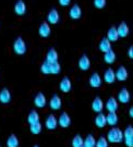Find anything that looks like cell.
Returning <instances> with one entry per match:
<instances>
[{"label":"cell","instance_id":"6da1fadb","mask_svg":"<svg viewBox=\"0 0 133 147\" xmlns=\"http://www.w3.org/2000/svg\"><path fill=\"white\" fill-rule=\"evenodd\" d=\"M107 141L108 143L111 144H119V143L123 142V132L121 131V129L112 126L111 129L107 133Z\"/></svg>","mask_w":133,"mask_h":147},{"label":"cell","instance_id":"7a4b0ae2","mask_svg":"<svg viewBox=\"0 0 133 147\" xmlns=\"http://www.w3.org/2000/svg\"><path fill=\"white\" fill-rule=\"evenodd\" d=\"M27 50L26 44H25V40L22 38V37H18L14 42H13V51L19 55V56H23L25 55Z\"/></svg>","mask_w":133,"mask_h":147},{"label":"cell","instance_id":"3957f363","mask_svg":"<svg viewBox=\"0 0 133 147\" xmlns=\"http://www.w3.org/2000/svg\"><path fill=\"white\" fill-rule=\"evenodd\" d=\"M60 21V14L57 9H51V10L48 12L47 16V23L48 24H51V25H55L59 23Z\"/></svg>","mask_w":133,"mask_h":147},{"label":"cell","instance_id":"277c9868","mask_svg":"<svg viewBox=\"0 0 133 147\" xmlns=\"http://www.w3.org/2000/svg\"><path fill=\"white\" fill-rule=\"evenodd\" d=\"M88 83L90 85L93 87V88H98L101 86V83H103V80H101V76L99 75L98 72H94L90 76V80H88Z\"/></svg>","mask_w":133,"mask_h":147},{"label":"cell","instance_id":"5b68a950","mask_svg":"<svg viewBox=\"0 0 133 147\" xmlns=\"http://www.w3.org/2000/svg\"><path fill=\"white\" fill-rule=\"evenodd\" d=\"M115 75H116V80L120 81V82H124L126 80L128 79L129 72L124 65H120V67L117 69V71L115 72Z\"/></svg>","mask_w":133,"mask_h":147},{"label":"cell","instance_id":"8992f818","mask_svg":"<svg viewBox=\"0 0 133 147\" xmlns=\"http://www.w3.org/2000/svg\"><path fill=\"white\" fill-rule=\"evenodd\" d=\"M38 34H39V36L43 37V38H47V37H49V35L51 34V27H50V24H48L47 22H43V23L39 25Z\"/></svg>","mask_w":133,"mask_h":147},{"label":"cell","instance_id":"52a82bcc","mask_svg":"<svg viewBox=\"0 0 133 147\" xmlns=\"http://www.w3.org/2000/svg\"><path fill=\"white\" fill-rule=\"evenodd\" d=\"M105 108L108 110V112H116L119 108V102H118L117 98H115V97L108 98V100L105 104Z\"/></svg>","mask_w":133,"mask_h":147},{"label":"cell","instance_id":"ba28073f","mask_svg":"<svg viewBox=\"0 0 133 147\" xmlns=\"http://www.w3.org/2000/svg\"><path fill=\"white\" fill-rule=\"evenodd\" d=\"M49 107H50V109H53L55 111L59 110L62 107V100L60 98V96L53 95V97L50 98V100H49Z\"/></svg>","mask_w":133,"mask_h":147},{"label":"cell","instance_id":"9c48e42d","mask_svg":"<svg viewBox=\"0 0 133 147\" xmlns=\"http://www.w3.org/2000/svg\"><path fill=\"white\" fill-rule=\"evenodd\" d=\"M57 120H58V125H60L63 129L69 127L70 124H71V118L67 112H62Z\"/></svg>","mask_w":133,"mask_h":147},{"label":"cell","instance_id":"30bf717a","mask_svg":"<svg viewBox=\"0 0 133 147\" xmlns=\"http://www.w3.org/2000/svg\"><path fill=\"white\" fill-rule=\"evenodd\" d=\"M59 88L60 90L62 92V93H69L71 88H72V82H71V80L69 78H67V76H64L63 79L60 81V83H59Z\"/></svg>","mask_w":133,"mask_h":147},{"label":"cell","instance_id":"8fae6325","mask_svg":"<svg viewBox=\"0 0 133 147\" xmlns=\"http://www.w3.org/2000/svg\"><path fill=\"white\" fill-rule=\"evenodd\" d=\"M130 98H131V96H130V93H129V90L127 88H122L119 90V93H118V97H117V100L118 102H121V104H128L129 101H130Z\"/></svg>","mask_w":133,"mask_h":147},{"label":"cell","instance_id":"7c38bea8","mask_svg":"<svg viewBox=\"0 0 133 147\" xmlns=\"http://www.w3.org/2000/svg\"><path fill=\"white\" fill-rule=\"evenodd\" d=\"M69 16L72 20H79L82 16V9L79 5H73L69 10Z\"/></svg>","mask_w":133,"mask_h":147},{"label":"cell","instance_id":"4fadbf2b","mask_svg":"<svg viewBox=\"0 0 133 147\" xmlns=\"http://www.w3.org/2000/svg\"><path fill=\"white\" fill-rule=\"evenodd\" d=\"M78 65H79L80 70H82V71H87L90 68V59L88 58V56L82 55L81 58L79 59Z\"/></svg>","mask_w":133,"mask_h":147},{"label":"cell","instance_id":"5bb4252c","mask_svg":"<svg viewBox=\"0 0 133 147\" xmlns=\"http://www.w3.org/2000/svg\"><path fill=\"white\" fill-rule=\"evenodd\" d=\"M92 110L96 112V113L103 112V110H104V101L101 100V98L95 97L93 99V101H92Z\"/></svg>","mask_w":133,"mask_h":147},{"label":"cell","instance_id":"9a60e30c","mask_svg":"<svg viewBox=\"0 0 133 147\" xmlns=\"http://www.w3.org/2000/svg\"><path fill=\"white\" fill-rule=\"evenodd\" d=\"M47 104V99H46V96L42 93V92H39L36 94L35 96V98H34V105L36 106L37 108H44L45 106Z\"/></svg>","mask_w":133,"mask_h":147},{"label":"cell","instance_id":"2e32d148","mask_svg":"<svg viewBox=\"0 0 133 147\" xmlns=\"http://www.w3.org/2000/svg\"><path fill=\"white\" fill-rule=\"evenodd\" d=\"M117 32H118V36L119 38H126V37L129 35V32H130V28H129L128 24L126 22H121L119 25L117 26Z\"/></svg>","mask_w":133,"mask_h":147},{"label":"cell","instance_id":"e0dca14e","mask_svg":"<svg viewBox=\"0 0 133 147\" xmlns=\"http://www.w3.org/2000/svg\"><path fill=\"white\" fill-rule=\"evenodd\" d=\"M98 48H99V50H101V53H107L108 50H110L112 49V46H111V42L107 38V37H103L101 39V42H99V45H98Z\"/></svg>","mask_w":133,"mask_h":147},{"label":"cell","instance_id":"ac0fdd59","mask_svg":"<svg viewBox=\"0 0 133 147\" xmlns=\"http://www.w3.org/2000/svg\"><path fill=\"white\" fill-rule=\"evenodd\" d=\"M45 125L48 130H55L58 126V120L55 115H49L45 121Z\"/></svg>","mask_w":133,"mask_h":147},{"label":"cell","instance_id":"d6986e66","mask_svg":"<svg viewBox=\"0 0 133 147\" xmlns=\"http://www.w3.org/2000/svg\"><path fill=\"white\" fill-rule=\"evenodd\" d=\"M14 12H16V14L20 16L25 14V12H26V5H25V2L23 0H19L14 5Z\"/></svg>","mask_w":133,"mask_h":147},{"label":"cell","instance_id":"ffe728a7","mask_svg":"<svg viewBox=\"0 0 133 147\" xmlns=\"http://www.w3.org/2000/svg\"><path fill=\"white\" fill-rule=\"evenodd\" d=\"M11 101V92L8 88H2L0 90V102L7 105Z\"/></svg>","mask_w":133,"mask_h":147},{"label":"cell","instance_id":"44dd1931","mask_svg":"<svg viewBox=\"0 0 133 147\" xmlns=\"http://www.w3.org/2000/svg\"><path fill=\"white\" fill-rule=\"evenodd\" d=\"M104 81L107 84H112L116 81V75H115V71L111 68H108L106 70V72L104 74Z\"/></svg>","mask_w":133,"mask_h":147},{"label":"cell","instance_id":"7402d4cb","mask_svg":"<svg viewBox=\"0 0 133 147\" xmlns=\"http://www.w3.org/2000/svg\"><path fill=\"white\" fill-rule=\"evenodd\" d=\"M116 59H117V55H116V53L112 49H110L107 53H104V61L107 64H113V63L116 62Z\"/></svg>","mask_w":133,"mask_h":147},{"label":"cell","instance_id":"603a6c76","mask_svg":"<svg viewBox=\"0 0 133 147\" xmlns=\"http://www.w3.org/2000/svg\"><path fill=\"white\" fill-rule=\"evenodd\" d=\"M95 125L99 129H103L107 125V122H106V115H104L103 112H99L97 113V116L95 118Z\"/></svg>","mask_w":133,"mask_h":147},{"label":"cell","instance_id":"cb8c5ba5","mask_svg":"<svg viewBox=\"0 0 133 147\" xmlns=\"http://www.w3.org/2000/svg\"><path fill=\"white\" fill-rule=\"evenodd\" d=\"M118 120H119V118H118V115L116 112H108L106 115V122L108 125L116 126L118 123Z\"/></svg>","mask_w":133,"mask_h":147},{"label":"cell","instance_id":"d4e9b609","mask_svg":"<svg viewBox=\"0 0 133 147\" xmlns=\"http://www.w3.org/2000/svg\"><path fill=\"white\" fill-rule=\"evenodd\" d=\"M107 38L110 40L111 42H117L118 39H119V36H118V32H117V27L116 26H111L108 32H107Z\"/></svg>","mask_w":133,"mask_h":147},{"label":"cell","instance_id":"484cf974","mask_svg":"<svg viewBox=\"0 0 133 147\" xmlns=\"http://www.w3.org/2000/svg\"><path fill=\"white\" fill-rule=\"evenodd\" d=\"M58 53L55 48H50L48 50L47 55H46V61L48 62H55V61H58Z\"/></svg>","mask_w":133,"mask_h":147},{"label":"cell","instance_id":"4316f807","mask_svg":"<svg viewBox=\"0 0 133 147\" xmlns=\"http://www.w3.org/2000/svg\"><path fill=\"white\" fill-rule=\"evenodd\" d=\"M20 142H19V138L16 134H11L10 136L8 137L7 140V146L8 147H19Z\"/></svg>","mask_w":133,"mask_h":147},{"label":"cell","instance_id":"83f0119b","mask_svg":"<svg viewBox=\"0 0 133 147\" xmlns=\"http://www.w3.org/2000/svg\"><path fill=\"white\" fill-rule=\"evenodd\" d=\"M27 122L31 124H34L36 122H39V115L36 110H32L30 113H28V117H27Z\"/></svg>","mask_w":133,"mask_h":147},{"label":"cell","instance_id":"f1b7e54d","mask_svg":"<svg viewBox=\"0 0 133 147\" xmlns=\"http://www.w3.org/2000/svg\"><path fill=\"white\" fill-rule=\"evenodd\" d=\"M95 144H96V138L94 135H92V134L86 135V137L84 138V142H83V146L95 147Z\"/></svg>","mask_w":133,"mask_h":147},{"label":"cell","instance_id":"f546056e","mask_svg":"<svg viewBox=\"0 0 133 147\" xmlns=\"http://www.w3.org/2000/svg\"><path fill=\"white\" fill-rule=\"evenodd\" d=\"M61 72V65L58 61H55V62H50V74L53 75H57Z\"/></svg>","mask_w":133,"mask_h":147},{"label":"cell","instance_id":"4dcf8cb0","mask_svg":"<svg viewBox=\"0 0 133 147\" xmlns=\"http://www.w3.org/2000/svg\"><path fill=\"white\" fill-rule=\"evenodd\" d=\"M42 129H43V126H42V123H41V122H36V123L30 125V131H31V133L34 134V135L39 134V133L42 132Z\"/></svg>","mask_w":133,"mask_h":147},{"label":"cell","instance_id":"1f68e13d","mask_svg":"<svg viewBox=\"0 0 133 147\" xmlns=\"http://www.w3.org/2000/svg\"><path fill=\"white\" fill-rule=\"evenodd\" d=\"M83 142H84V138L81 136L80 134H76L72 138V147H82Z\"/></svg>","mask_w":133,"mask_h":147},{"label":"cell","instance_id":"d6a6232c","mask_svg":"<svg viewBox=\"0 0 133 147\" xmlns=\"http://www.w3.org/2000/svg\"><path fill=\"white\" fill-rule=\"evenodd\" d=\"M108 141H107V138L105 136H99L97 140H96V144H95V147H108Z\"/></svg>","mask_w":133,"mask_h":147},{"label":"cell","instance_id":"836d02e7","mask_svg":"<svg viewBox=\"0 0 133 147\" xmlns=\"http://www.w3.org/2000/svg\"><path fill=\"white\" fill-rule=\"evenodd\" d=\"M41 72L43 74H50V62H48V61H44L43 64L41 65Z\"/></svg>","mask_w":133,"mask_h":147},{"label":"cell","instance_id":"e575fe53","mask_svg":"<svg viewBox=\"0 0 133 147\" xmlns=\"http://www.w3.org/2000/svg\"><path fill=\"white\" fill-rule=\"evenodd\" d=\"M122 132H123V140H124V138H131V137H133V126L132 125L127 126V129Z\"/></svg>","mask_w":133,"mask_h":147},{"label":"cell","instance_id":"d590c367","mask_svg":"<svg viewBox=\"0 0 133 147\" xmlns=\"http://www.w3.org/2000/svg\"><path fill=\"white\" fill-rule=\"evenodd\" d=\"M106 3H107V0H94V5H95L96 9H98V10L104 9Z\"/></svg>","mask_w":133,"mask_h":147},{"label":"cell","instance_id":"8d00e7d4","mask_svg":"<svg viewBox=\"0 0 133 147\" xmlns=\"http://www.w3.org/2000/svg\"><path fill=\"white\" fill-rule=\"evenodd\" d=\"M123 142H124L127 147H133V137H131V138H124Z\"/></svg>","mask_w":133,"mask_h":147},{"label":"cell","instance_id":"74e56055","mask_svg":"<svg viewBox=\"0 0 133 147\" xmlns=\"http://www.w3.org/2000/svg\"><path fill=\"white\" fill-rule=\"evenodd\" d=\"M58 2L61 7H68L71 3V0H58Z\"/></svg>","mask_w":133,"mask_h":147},{"label":"cell","instance_id":"f35d334b","mask_svg":"<svg viewBox=\"0 0 133 147\" xmlns=\"http://www.w3.org/2000/svg\"><path fill=\"white\" fill-rule=\"evenodd\" d=\"M128 56H129V58H130V59H133V46H131V47L129 48Z\"/></svg>","mask_w":133,"mask_h":147},{"label":"cell","instance_id":"ab89813d","mask_svg":"<svg viewBox=\"0 0 133 147\" xmlns=\"http://www.w3.org/2000/svg\"><path fill=\"white\" fill-rule=\"evenodd\" d=\"M129 115H130V117H131V118L133 117V107H131V108H130V110H129Z\"/></svg>","mask_w":133,"mask_h":147},{"label":"cell","instance_id":"60d3db41","mask_svg":"<svg viewBox=\"0 0 133 147\" xmlns=\"http://www.w3.org/2000/svg\"><path fill=\"white\" fill-rule=\"evenodd\" d=\"M33 147H39V146H38V145H34Z\"/></svg>","mask_w":133,"mask_h":147},{"label":"cell","instance_id":"b9f144b4","mask_svg":"<svg viewBox=\"0 0 133 147\" xmlns=\"http://www.w3.org/2000/svg\"><path fill=\"white\" fill-rule=\"evenodd\" d=\"M82 147H85V146H82Z\"/></svg>","mask_w":133,"mask_h":147},{"label":"cell","instance_id":"7bdbcfd3","mask_svg":"<svg viewBox=\"0 0 133 147\" xmlns=\"http://www.w3.org/2000/svg\"><path fill=\"white\" fill-rule=\"evenodd\" d=\"M0 147H1V146H0Z\"/></svg>","mask_w":133,"mask_h":147}]
</instances>
